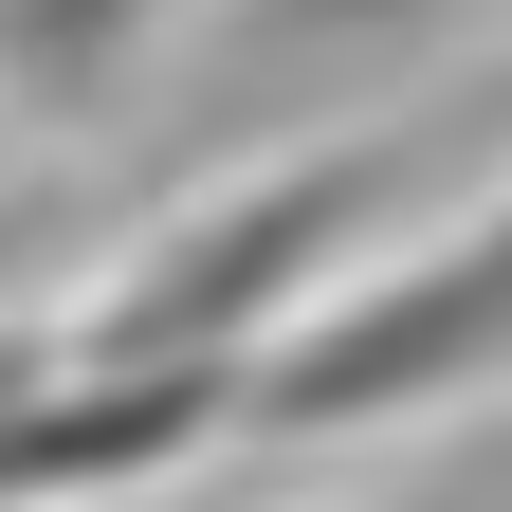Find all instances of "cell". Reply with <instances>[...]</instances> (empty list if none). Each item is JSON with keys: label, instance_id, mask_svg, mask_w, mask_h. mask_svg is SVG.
<instances>
[{"label": "cell", "instance_id": "obj_1", "mask_svg": "<svg viewBox=\"0 0 512 512\" xmlns=\"http://www.w3.org/2000/svg\"><path fill=\"white\" fill-rule=\"evenodd\" d=\"M476 384H512V202L476 238L403 256V275L330 293V311H275L256 366L220 384V421H256V439H348V421H403V403H476Z\"/></svg>", "mask_w": 512, "mask_h": 512}, {"label": "cell", "instance_id": "obj_2", "mask_svg": "<svg viewBox=\"0 0 512 512\" xmlns=\"http://www.w3.org/2000/svg\"><path fill=\"white\" fill-rule=\"evenodd\" d=\"M384 183H403V147H311V165H275V183H238V202L165 220L147 275H110L92 348H110V366H238V348L384 220Z\"/></svg>", "mask_w": 512, "mask_h": 512}, {"label": "cell", "instance_id": "obj_3", "mask_svg": "<svg viewBox=\"0 0 512 512\" xmlns=\"http://www.w3.org/2000/svg\"><path fill=\"white\" fill-rule=\"evenodd\" d=\"M220 439V366H110L55 384V403H0V494H110V476H165Z\"/></svg>", "mask_w": 512, "mask_h": 512}, {"label": "cell", "instance_id": "obj_4", "mask_svg": "<svg viewBox=\"0 0 512 512\" xmlns=\"http://www.w3.org/2000/svg\"><path fill=\"white\" fill-rule=\"evenodd\" d=\"M421 19H458V0H220V92H311V74H384Z\"/></svg>", "mask_w": 512, "mask_h": 512}, {"label": "cell", "instance_id": "obj_5", "mask_svg": "<svg viewBox=\"0 0 512 512\" xmlns=\"http://www.w3.org/2000/svg\"><path fill=\"white\" fill-rule=\"evenodd\" d=\"M165 0H0V92L19 110H110L128 74H147Z\"/></svg>", "mask_w": 512, "mask_h": 512}, {"label": "cell", "instance_id": "obj_6", "mask_svg": "<svg viewBox=\"0 0 512 512\" xmlns=\"http://www.w3.org/2000/svg\"><path fill=\"white\" fill-rule=\"evenodd\" d=\"M458 512H512V439H494V458H458Z\"/></svg>", "mask_w": 512, "mask_h": 512}, {"label": "cell", "instance_id": "obj_7", "mask_svg": "<svg viewBox=\"0 0 512 512\" xmlns=\"http://www.w3.org/2000/svg\"><path fill=\"white\" fill-rule=\"evenodd\" d=\"M403 512H458V476H439V494H403Z\"/></svg>", "mask_w": 512, "mask_h": 512}, {"label": "cell", "instance_id": "obj_8", "mask_svg": "<svg viewBox=\"0 0 512 512\" xmlns=\"http://www.w3.org/2000/svg\"><path fill=\"white\" fill-rule=\"evenodd\" d=\"M0 238H19V220H0Z\"/></svg>", "mask_w": 512, "mask_h": 512}]
</instances>
